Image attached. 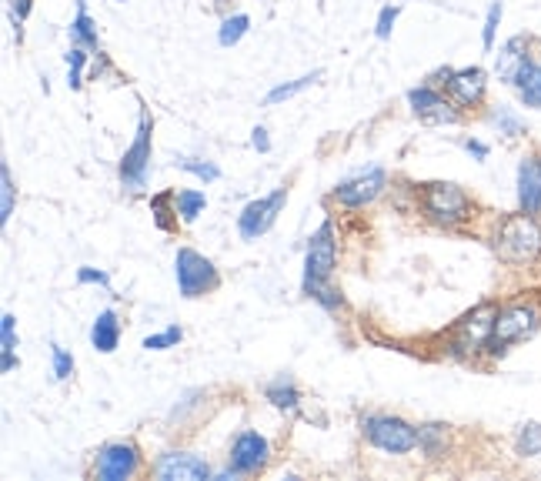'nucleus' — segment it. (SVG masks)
Wrapping results in <instances>:
<instances>
[{
	"mask_svg": "<svg viewBox=\"0 0 541 481\" xmlns=\"http://www.w3.org/2000/svg\"><path fill=\"white\" fill-rule=\"evenodd\" d=\"M495 251L508 264H531L541 254V221L528 211L511 214L495 234Z\"/></svg>",
	"mask_w": 541,
	"mask_h": 481,
	"instance_id": "f257e3e1",
	"label": "nucleus"
},
{
	"mask_svg": "<svg viewBox=\"0 0 541 481\" xmlns=\"http://www.w3.org/2000/svg\"><path fill=\"white\" fill-rule=\"evenodd\" d=\"M538 325H541V308L535 301L508 304V308L498 311V321H495V331H491L488 351H491V355H501V351H508V345H518V341L535 335Z\"/></svg>",
	"mask_w": 541,
	"mask_h": 481,
	"instance_id": "f03ea898",
	"label": "nucleus"
},
{
	"mask_svg": "<svg viewBox=\"0 0 541 481\" xmlns=\"http://www.w3.org/2000/svg\"><path fill=\"white\" fill-rule=\"evenodd\" d=\"M421 201H425L428 218L435 224H445V228H455V224L471 218V201L458 184H448V181L425 184V198Z\"/></svg>",
	"mask_w": 541,
	"mask_h": 481,
	"instance_id": "7ed1b4c3",
	"label": "nucleus"
},
{
	"mask_svg": "<svg viewBox=\"0 0 541 481\" xmlns=\"http://www.w3.org/2000/svg\"><path fill=\"white\" fill-rule=\"evenodd\" d=\"M334 261H338V248H334V224L324 221L318 234L308 244V258H304V294H318L324 288V281L331 278Z\"/></svg>",
	"mask_w": 541,
	"mask_h": 481,
	"instance_id": "20e7f679",
	"label": "nucleus"
},
{
	"mask_svg": "<svg viewBox=\"0 0 541 481\" xmlns=\"http://www.w3.org/2000/svg\"><path fill=\"white\" fill-rule=\"evenodd\" d=\"M174 274H177V288H181L184 298H201L218 288V268L204 258V254L191 251V248H181L174 258Z\"/></svg>",
	"mask_w": 541,
	"mask_h": 481,
	"instance_id": "39448f33",
	"label": "nucleus"
},
{
	"mask_svg": "<svg viewBox=\"0 0 541 481\" xmlns=\"http://www.w3.org/2000/svg\"><path fill=\"white\" fill-rule=\"evenodd\" d=\"M151 131H154L151 117H147V111H141V124H137L134 144L127 147L121 157V181L127 191H141L147 181V171H151Z\"/></svg>",
	"mask_w": 541,
	"mask_h": 481,
	"instance_id": "423d86ee",
	"label": "nucleus"
},
{
	"mask_svg": "<svg viewBox=\"0 0 541 481\" xmlns=\"http://www.w3.org/2000/svg\"><path fill=\"white\" fill-rule=\"evenodd\" d=\"M365 435L375 448L388 451V455H408L418 445V431L401 418L391 415H375L365 418Z\"/></svg>",
	"mask_w": 541,
	"mask_h": 481,
	"instance_id": "0eeeda50",
	"label": "nucleus"
},
{
	"mask_svg": "<svg viewBox=\"0 0 541 481\" xmlns=\"http://www.w3.org/2000/svg\"><path fill=\"white\" fill-rule=\"evenodd\" d=\"M495 321H498L495 304H478L475 311H468L465 318L455 325V348L465 351V355H475V351L488 348L491 331H495Z\"/></svg>",
	"mask_w": 541,
	"mask_h": 481,
	"instance_id": "6e6552de",
	"label": "nucleus"
},
{
	"mask_svg": "<svg viewBox=\"0 0 541 481\" xmlns=\"http://www.w3.org/2000/svg\"><path fill=\"white\" fill-rule=\"evenodd\" d=\"M284 201H288V191L278 188L274 194L261 201H251L248 208L241 211V221H238V231L244 241H258L264 231H271V224L278 221V214L284 208Z\"/></svg>",
	"mask_w": 541,
	"mask_h": 481,
	"instance_id": "1a4fd4ad",
	"label": "nucleus"
},
{
	"mask_svg": "<svg viewBox=\"0 0 541 481\" xmlns=\"http://www.w3.org/2000/svg\"><path fill=\"white\" fill-rule=\"evenodd\" d=\"M141 468V455L131 441H117V445H107L101 448L97 455V465H94V475L101 481H127L137 475Z\"/></svg>",
	"mask_w": 541,
	"mask_h": 481,
	"instance_id": "9d476101",
	"label": "nucleus"
},
{
	"mask_svg": "<svg viewBox=\"0 0 541 481\" xmlns=\"http://www.w3.org/2000/svg\"><path fill=\"white\" fill-rule=\"evenodd\" d=\"M388 188V174L381 168H371L365 174H358V178H348L344 184L334 188V201L344 204V208H365L378 198L381 191Z\"/></svg>",
	"mask_w": 541,
	"mask_h": 481,
	"instance_id": "9b49d317",
	"label": "nucleus"
},
{
	"mask_svg": "<svg viewBox=\"0 0 541 481\" xmlns=\"http://www.w3.org/2000/svg\"><path fill=\"white\" fill-rule=\"evenodd\" d=\"M154 475L161 481H208L211 468L208 461L191 455V451H167L154 465Z\"/></svg>",
	"mask_w": 541,
	"mask_h": 481,
	"instance_id": "f8f14e48",
	"label": "nucleus"
},
{
	"mask_svg": "<svg viewBox=\"0 0 541 481\" xmlns=\"http://www.w3.org/2000/svg\"><path fill=\"white\" fill-rule=\"evenodd\" d=\"M445 87H448L451 101H455L458 107H465V111H471V107H478L481 101H485L488 74L481 71V67H465V71L451 74Z\"/></svg>",
	"mask_w": 541,
	"mask_h": 481,
	"instance_id": "ddd939ff",
	"label": "nucleus"
},
{
	"mask_svg": "<svg viewBox=\"0 0 541 481\" xmlns=\"http://www.w3.org/2000/svg\"><path fill=\"white\" fill-rule=\"evenodd\" d=\"M408 104L415 107V114L425 124H458L461 121V114L435 91V87H415V91H408Z\"/></svg>",
	"mask_w": 541,
	"mask_h": 481,
	"instance_id": "4468645a",
	"label": "nucleus"
},
{
	"mask_svg": "<svg viewBox=\"0 0 541 481\" xmlns=\"http://www.w3.org/2000/svg\"><path fill=\"white\" fill-rule=\"evenodd\" d=\"M531 64V51H528V37L525 34H518V37H508L505 47L498 51L495 57V74H498V81L501 84H508V87H515V81L521 77V71Z\"/></svg>",
	"mask_w": 541,
	"mask_h": 481,
	"instance_id": "2eb2a0df",
	"label": "nucleus"
},
{
	"mask_svg": "<svg viewBox=\"0 0 541 481\" xmlns=\"http://www.w3.org/2000/svg\"><path fill=\"white\" fill-rule=\"evenodd\" d=\"M231 465L241 471V475H254L268 465V441H264L258 431H244L238 435L231 448Z\"/></svg>",
	"mask_w": 541,
	"mask_h": 481,
	"instance_id": "dca6fc26",
	"label": "nucleus"
},
{
	"mask_svg": "<svg viewBox=\"0 0 541 481\" xmlns=\"http://www.w3.org/2000/svg\"><path fill=\"white\" fill-rule=\"evenodd\" d=\"M518 204H521V211H528V214L541 211V154L521 157V164H518Z\"/></svg>",
	"mask_w": 541,
	"mask_h": 481,
	"instance_id": "f3484780",
	"label": "nucleus"
},
{
	"mask_svg": "<svg viewBox=\"0 0 541 481\" xmlns=\"http://www.w3.org/2000/svg\"><path fill=\"white\" fill-rule=\"evenodd\" d=\"M117 341H121V321H117L114 311H101L91 328V345L94 351H101V355H111L117 348Z\"/></svg>",
	"mask_w": 541,
	"mask_h": 481,
	"instance_id": "a211bd4d",
	"label": "nucleus"
},
{
	"mask_svg": "<svg viewBox=\"0 0 541 481\" xmlns=\"http://www.w3.org/2000/svg\"><path fill=\"white\" fill-rule=\"evenodd\" d=\"M515 91L521 97V104L541 111V64L538 61H531L525 71H521V77L515 81Z\"/></svg>",
	"mask_w": 541,
	"mask_h": 481,
	"instance_id": "6ab92c4d",
	"label": "nucleus"
},
{
	"mask_svg": "<svg viewBox=\"0 0 541 481\" xmlns=\"http://www.w3.org/2000/svg\"><path fill=\"white\" fill-rule=\"evenodd\" d=\"M71 41L77 47H97V27L91 21V14H87V4L81 0L77 4V21L71 24Z\"/></svg>",
	"mask_w": 541,
	"mask_h": 481,
	"instance_id": "aec40b11",
	"label": "nucleus"
},
{
	"mask_svg": "<svg viewBox=\"0 0 541 481\" xmlns=\"http://www.w3.org/2000/svg\"><path fill=\"white\" fill-rule=\"evenodd\" d=\"M488 121L498 127V134H505V137H525V121L511 111V107L505 104H498L495 111L488 114Z\"/></svg>",
	"mask_w": 541,
	"mask_h": 481,
	"instance_id": "412c9836",
	"label": "nucleus"
},
{
	"mask_svg": "<svg viewBox=\"0 0 541 481\" xmlns=\"http://www.w3.org/2000/svg\"><path fill=\"white\" fill-rule=\"evenodd\" d=\"M174 204H177V214H181V221H198V214L208 208V198H204L201 191H181L174 194Z\"/></svg>",
	"mask_w": 541,
	"mask_h": 481,
	"instance_id": "4be33fe9",
	"label": "nucleus"
},
{
	"mask_svg": "<svg viewBox=\"0 0 541 481\" xmlns=\"http://www.w3.org/2000/svg\"><path fill=\"white\" fill-rule=\"evenodd\" d=\"M268 401L274 408H284V411H291V408H298V388L291 385L288 378H281V381H274V385L268 388Z\"/></svg>",
	"mask_w": 541,
	"mask_h": 481,
	"instance_id": "5701e85b",
	"label": "nucleus"
},
{
	"mask_svg": "<svg viewBox=\"0 0 541 481\" xmlns=\"http://www.w3.org/2000/svg\"><path fill=\"white\" fill-rule=\"evenodd\" d=\"M518 455H541V425L538 421H525L518 431Z\"/></svg>",
	"mask_w": 541,
	"mask_h": 481,
	"instance_id": "b1692460",
	"label": "nucleus"
},
{
	"mask_svg": "<svg viewBox=\"0 0 541 481\" xmlns=\"http://www.w3.org/2000/svg\"><path fill=\"white\" fill-rule=\"evenodd\" d=\"M445 425H425V428H418V445L428 451L431 458H438L441 451H445Z\"/></svg>",
	"mask_w": 541,
	"mask_h": 481,
	"instance_id": "393cba45",
	"label": "nucleus"
},
{
	"mask_svg": "<svg viewBox=\"0 0 541 481\" xmlns=\"http://www.w3.org/2000/svg\"><path fill=\"white\" fill-rule=\"evenodd\" d=\"M248 27H251V21H248V17H244V14L228 17V21L221 24V34H218L221 47H234L244 34H248Z\"/></svg>",
	"mask_w": 541,
	"mask_h": 481,
	"instance_id": "a878e982",
	"label": "nucleus"
},
{
	"mask_svg": "<svg viewBox=\"0 0 541 481\" xmlns=\"http://www.w3.org/2000/svg\"><path fill=\"white\" fill-rule=\"evenodd\" d=\"M14 214V178H11V168L0 164V221H11Z\"/></svg>",
	"mask_w": 541,
	"mask_h": 481,
	"instance_id": "bb28decb",
	"label": "nucleus"
},
{
	"mask_svg": "<svg viewBox=\"0 0 541 481\" xmlns=\"http://www.w3.org/2000/svg\"><path fill=\"white\" fill-rule=\"evenodd\" d=\"M314 81H321V71H314V74H308V77H298V81H291V84L274 87V91L268 94V104H281V101H288V97L301 94L304 87H311Z\"/></svg>",
	"mask_w": 541,
	"mask_h": 481,
	"instance_id": "cd10ccee",
	"label": "nucleus"
},
{
	"mask_svg": "<svg viewBox=\"0 0 541 481\" xmlns=\"http://www.w3.org/2000/svg\"><path fill=\"white\" fill-rule=\"evenodd\" d=\"M84 64H87V47H71L67 51V84H71V91H77L81 87V71H84Z\"/></svg>",
	"mask_w": 541,
	"mask_h": 481,
	"instance_id": "c85d7f7f",
	"label": "nucleus"
},
{
	"mask_svg": "<svg viewBox=\"0 0 541 481\" xmlns=\"http://www.w3.org/2000/svg\"><path fill=\"white\" fill-rule=\"evenodd\" d=\"M501 14H505V7H501V0L488 7V17H485V31H481V44H485V51L495 47V34H498V24H501Z\"/></svg>",
	"mask_w": 541,
	"mask_h": 481,
	"instance_id": "c756f323",
	"label": "nucleus"
},
{
	"mask_svg": "<svg viewBox=\"0 0 541 481\" xmlns=\"http://www.w3.org/2000/svg\"><path fill=\"white\" fill-rule=\"evenodd\" d=\"M181 338H184V331L177 328V325H171V328L164 331V335H151V338H144V348H147V351H167V348H174Z\"/></svg>",
	"mask_w": 541,
	"mask_h": 481,
	"instance_id": "7c9ffc66",
	"label": "nucleus"
},
{
	"mask_svg": "<svg viewBox=\"0 0 541 481\" xmlns=\"http://www.w3.org/2000/svg\"><path fill=\"white\" fill-rule=\"evenodd\" d=\"M171 201H174V194H157V198H151L154 221H157V228H161V231H171L174 228V221L167 218V214H171V211H167V204H171Z\"/></svg>",
	"mask_w": 541,
	"mask_h": 481,
	"instance_id": "2f4dec72",
	"label": "nucleus"
},
{
	"mask_svg": "<svg viewBox=\"0 0 541 481\" xmlns=\"http://www.w3.org/2000/svg\"><path fill=\"white\" fill-rule=\"evenodd\" d=\"M177 168H184V171L198 174L201 181H218V178H221V171L214 168L211 161H191V157H188V161H177Z\"/></svg>",
	"mask_w": 541,
	"mask_h": 481,
	"instance_id": "473e14b6",
	"label": "nucleus"
},
{
	"mask_svg": "<svg viewBox=\"0 0 541 481\" xmlns=\"http://www.w3.org/2000/svg\"><path fill=\"white\" fill-rule=\"evenodd\" d=\"M398 7H385V11L378 14V27H375V34L381 37V41H388L391 31H395V21H398Z\"/></svg>",
	"mask_w": 541,
	"mask_h": 481,
	"instance_id": "72a5a7b5",
	"label": "nucleus"
},
{
	"mask_svg": "<svg viewBox=\"0 0 541 481\" xmlns=\"http://www.w3.org/2000/svg\"><path fill=\"white\" fill-rule=\"evenodd\" d=\"M71 375H74V358L67 355L64 348H54V378L64 381V378H71Z\"/></svg>",
	"mask_w": 541,
	"mask_h": 481,
	"instance_id": "f704fd0d",
	"label": "nucleus"
},
{
	"mask_svg": "<svg viewBox=\"0 0 541 481\" xmlns=\"http://www.w3.org/2000/svg\"><path fill=\"white\" fill-rule=\"evenodd\" d=\"M31 7H34V0H11V17H14L17 34H21V24L27 21V14H31Z\"/></svg>",
	"mask_w": 541,
	"mask_h": 481,
	"instance_id": "c9c22d12",
	"label": "nucleus"
},
{
	"mask_svg": "<svg viewBox=\"0 0 541 481\" xmlns=\"http://www.w3.org/2000/svg\"><path fill=\"white\" fill-rule=\"evenodd\" d=\"M0 331H4V345H0V351H14L17 341H14V314H4L0 318Z\"/></svg>",
	"mask_w": 541,
	"mask_h": 481,
	"instance_id": "e433bc0d",
	"label": "nucleus"
},
{
	"mask_svg": "<svg viewBox=\"0 0 541 481\" xmlns=\"http://www.w3.org/2000/svg\"><path fill=\"white\" fill-rule=\"evenodd\" d=\"M77 281H81V284H101V288L111 284V278H107L104 271H94V268H81V271H77Z\"/></svg>",
	"mask_w": 541,
	"mask_h": 481,
	"instance_id": "4c0bfd02",
	"label": "nucleus"
},
{
	"mask_svg": "<svg viewBox=\"0 0 541 481\" xmlns=\"http://www.w3.org/2000/svg\"><path fill=\"white\" fill-rule=\"evenodd\" d=\"M314 301H321L324 308H341V294H334L331 288H318V294H314Z\"/></svg>",
	"mask_w": 541,
	"mask_h": 481,
	"instance_id": "58836bf2",
	"label": "nucleus"
},
{
	"mask_svg": "<svg viewBox=\"0 0 541 481\" xmlns=\"http://www.w3.org/2000/svg\"><path fill=\"white\" fill-rule=\"evenodd\" d=\"M251 144L258 147V151L264 154V151H271V141H268V131L264 127H254V134H251Z\"/></svg>",
	"mask_w": 541,
	"mask_h": 481,
	"instance_id": "ea45409f",
	"label": "nucleus"
},
{
	"mask_svg": "<svg viewBox=\"0 0 541 481\" xmlns=\"http://www.w3.org/2000/svg\"><path fill=\"white\" fill-rule=\"evenodd\" d=\"M465 151H468V154H475L478 161H485V157H488V147L481 144V141H465Z\"/></svg>",
	"mask_w": 541,
	"mask_h": 481,
	"instance_id": "a19ab883",
	"label": "nucleus"
}]
</instances>
